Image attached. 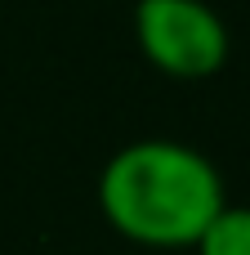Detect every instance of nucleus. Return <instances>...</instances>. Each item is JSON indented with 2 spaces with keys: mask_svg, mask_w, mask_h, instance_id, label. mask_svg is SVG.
I'll list each match as a JSON object with an SVG mask.
<instances>
[{
  "mask_svg": "<svg viewBox=\"0 0 250 255\" xmlns=\"http://www.w3.org/2000/svg\"><path fill=\"white\" fill-rule=\"evenodd\" d=\"M228 206L215 161L179 139L125 143L98 175L103 220L139 247L183 251L197 247L206 224Z\"/></svg>",
  "mask_w": 250,
  "mask_h": 255,
  "instance_id": "nucleus-1",
  "label": "nucleus"
},
{
  "mask_svg": "<svg viewBox=\"0 0 250 255\" xmlns=\"http://www.w3.org/2000/svg\"><path fill=\"white\" fill-rule=\"evenodd\" d=\"M134 40L143 58L174 81H206L228 63V27L210 0H139Z\"/></svg>",
  "mask_w": 250,
  "mask_h": 255,
  "instance_id": "nucleus-2",
  "label": "nucleus"
},
{
  "mask_svg": "<svg viewBox=\"0 0 250 255\" xmlns=\"http://www.w3.org/2000/svg\"><path fill=\"white\" fill-rule=\"evenodd\" d=\"M197 255H250V206H224L206 233L197 238Z\"/></svg>",
  "mask_w": 250,
  "mask_h": 255,
  "instance_id": "nucleus-3",
  "label": "nucleus"
}]
</instances>
